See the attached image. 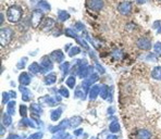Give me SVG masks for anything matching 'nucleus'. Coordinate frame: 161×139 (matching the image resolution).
Here are the masks:
<instances>
[{
    "label": "nucleus",
    "instance_id": "obj_1",
    "mask_svg": "<svg viewBox=\"0 0 161 139\" xmlns=\"http://www.w3.org/2000/svg\"><path fill=\"white\" fill-rule=\"evenodd\" d=\"M7 17L10 22H17L22 17V10L19 7H11L8 10Z\"/></svg>",
    "mask_w": 161,
    "mask_h": 139
},
{
    "label": "nucleus",
    "instance_id": "obj_2",
    "mask_svg": "<svg viewBox=\"0 0 161 139\" xmlns=\"http://www.w3.org/2000/svg\"><path fill=\"white\" fill-rule=\"evenodd\" d=\"M119 11H120L122 14H128L131 12V10H132V3L128 2V1H124V2L120 3L118 7Z\"/></svg>",
    "mask_w": 161,
    "mask_h": 139
},
{
    "label": "nucleus",
    "instance_id": "obj_3",
    "mask_svg": "<svg viewBox=\"0 0 161 139\" xmlns=\"http://www.w3.org/2000/svg\"><path fill=\"white\" fill-rule=\"evenodd\" d=\"M87 7L91 10H100L103 7L102 0H88Z\"/></svg>",
    "mask_w": 161,
    "mask_h": 139
},
{
    "label": "nucleus",
    "instance_id": "obj_4",
    "mask_svg": "<svg viewBox=\"0 0 161 139\" xmlns=\"http://www.w3.org/2000/svg\"><path fill=\"white\" fill-rule=\"evenodd\" d=\"M11 34H12V32L9 28L1 29V43H2V45H7V43L11 38Z\"/></svg>",
    "mask_w": 161,
    "mask_h": 139
},
{
    "label": "nucleus",
    "instance_id": "obj_5",
    "mask_svg": "<svg viewBox=\"0 0 161 139\" xmlns=\"http://www.w3.org/2000/svg\"><path fill=\"white\" fill-rule=\"evenodd\" d=\"M41 19H43V13L39 12V11H35V12L33 13V25L34 27L37 26V25L40 23Z\"/></svg>",
    "mask_w": 161,
    "mask_h": 139
},
{
    "label": "nucleus",
    "instance_id": "obj_6",
    "mask_svg": "<svg viewBox=\"0 0 161 139\" xmlns=\"http://www.w3.org/2000/svg\"><path fill=\"white\" fill-rule=\"evenodd\" d=\"M138 46H140V48L143 49H149L150 48V43H149V40H147V39H140V40H138Z\"/></svg>",
    "mask_w": 161,
    "mask_h": 139
},
{
    "label": "nucleus",
    "instance_id": "obj_7",
    "mask_svg": "<svg viewBox=\"0 0 161 139\" xmlns=\"http://www.w3.org/2000/svg\"><path fill=\"white\" fill-rule=\"evenodd\" d=\"M152 76L157 77L158 79L161 78V67H157V69H155L154 73H152Z\"/></svg>",
    "mask_w": 161,
    "mask_h": 139
},
{
    "label": "nucleus",
    "instance_id": "obj_8",
    "mask_svg": "<svg viewBox=\"0 0 161 139\" xmlns=\"http://www.w3.org/2000/svg\"><path fill=\"white\" fill-rule=\"evenodd\" d=\"M159 1H161V0H159Z\"/></svg>",
    "mask_w": 161,
    "mask_h": 139
}]
</instances>
